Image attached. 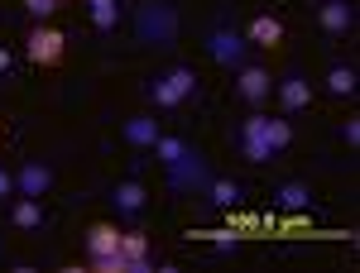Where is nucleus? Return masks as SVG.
I'll use <instances>...</instances> for the list:
<instances>
[{"label": "nucleus", "instance_id": "1", "mask_svg": "<svg viewBox=\"0 0 360 273\" xmlns=\"http://www.w3.org/2000/svg\"><path fill=\"white\" fill-rule=\"evenodd\" d=\"M144 96H149L159 110H178L188 96H197L193 67H168L164 77H149V82H144Z\"/></svg>", "mask_w": 360, "mask_h": 273}, {"label": "nucleus", "instance_id": "2", "mask_svg": "<svg viewBox=\"0 0 360 273\" xmlns=\"http://www.w3.org/2000/svg\"><path fill=\"white\" fill-rule=\"evenodd\" d=\"M63 29H53V25H34L29 29V39H25V53H29V62H39V67H53L58 58H63Z\"/></svg>", "mask_w": 360, "mask_h": 273}, {"label": "nucleus", "instance_id": "3", "mask_svg": "<svg viewBox=\"0 0 360 273\" xmlns=\"http://www.w3.org/2000/svg\"><path fill=\"white\" fill-rule=\"evenodd\" d=\"M269 91H274V77H269L264 67H255V62H240V67H236V96H240V101L259 106V101H269Z\"/></svg>", "mask_w": 360, "mask_h": 273}, {"label": "nucleus", "instance_id": "4", "mask_svg": "<svg viewBox=\"0 0 360 273\" xmlns=\"http://www.w3.org/2000/svg\"><path fill=\"white\" fill-rule=\"evenodd\" d=\"M264 120L269 115H245V125H240V154H245L250 164H269L274 159V149H269V139H264Z\"/></svg>", "mask_w": 360, "mask_h": 273}, {"label": "nucleus", "instance_id": "5", "mask_svg": "<svg viewBox=\"0 0 360 273\" xmlns=\"http://www.w3.org/2000/svg\"><path fill=\"white\" fill-rule=\"evenodd\" d=\"M207 48H212V58L221 62V67H240L245 62V34H236V29H217L212 39H207Z\"/></svg>", "mask_w": 360, "mask_h": 273}, {"label": "nucleus", "instance_id": "6", "mask_svg": "<svg viewBox=\"0 0 360 273\" xmlns=\"http://www.w3.org/2000/svg\"><path fill=\"white\" fill-rule=\"evenodd\" d=\"M274 91H278V106H283V115H298V110H307V101H312V86H307L303 72H288V77H278Z\"/></svg>", "mask_w": 360, "mask_h": 273}, {"label": "nucleus", "instance_id": "7", "mask_svg": "<svg viewBox=\"0 0 360 273\" xmlns=\"http://www.w3.org/2000/svg\"><path fill=\"white\" fill-rule=\"evenodd\" d=\"M49 187H53V168L25 164L15 173V197H49Z\"/></svg>", "mask_w": 360, "mask_h": 273}, {"label": "nucleus", "instance_id": "8", "mask_svg": "<svg viewBox=\"0 0 360 273\" xmlns=\"http://www.w3.org/2000/svg\"><path fill=\"white\" fill-rule=\"evenodd\" d=\"M120 135H125L130 149H154V144H159V120H154V115H130V120L120 125Z\"/></svg>", "mask_w": 360, "mask_h": 273}, {"label": "nucleus", "instance_id": "9", "mask_svg": "<svg viewBox=\"0 0 360 273\" xmlns=\"http://www.w3.org/2000/svg\"><path fill=\"white\" fill-rule=\"evenodd\" d=\"M111 206H115V216H139V211H144V187H139L135 178L115 182L111 187Z\"/></svg>", "mask_w": 360, "mask_h": 273}, {"label": "nucleus", "instance_id": "10", "mask_svg": "<svg viewBox=\"0 0 360 273\" xmlns=\"http://www.w3.org/2000/svg\"><path fill=\"white\" fill-rule=\"evenodd\" d=\"M317 25L327 29V34H346V29L356 25V10H351V0H327V5L317 10Z\"/></svg>", "mask_w": 360, "mask_h": 273}, {"label": "nucleus", "instance_id": "11", "mask_svg": "<svg viewBox=\"0 0 360 273\" xmlns=\"http://www.w3.org/2000/svg\"><path fill=\"white\" fill-rule=\"evenodd\" d=\"M10 225H15V230H44V201H39V197H15Z\"/></svg>", "mask_w": 360, "mask_h": 273}, {"label": "nucleus", "instance_id": "12", "mask_svg": "<svg viewBox=\"0 0 360 273\" xmlns=\"http://www.w3.org/2000/svg\"><path fill=\"white\" fill-rule=\"evenodd\" d=\"M120 254H125L130 273H149V240L139 230H120Z\"/></svg>", "mask_w": 360, "mask_h": 273}, {"label": "nucleus", "instance_id": "13", "mask_svg": "<svg viewBox=\"0 0 360 273\" xmlns=\"http://www.w3.org/2000/svg\"><path fill=\"white\" fill-rule=\"evenodd\" d=\"M168 178H173V187H193V182H207V168H202V154L188 149L178 164L168 168Z\"/></svg>", "mask_w": 360, "mask_h": 273}, {"label": "nucleus", "instance_id": "14", "mask_svg": "<svg viewBox=\"0 0 360 273\" xmlns=\"http://www.w3.org/2000/svg\"><path fill=\"white\" fill-rule=\"evenodd\" d=\"M278 39H283V25H278L274 15H255L245 29V44H259V48H274Z\"/></svg>", "mask_w": 360, "mask_h": 273}, {"label": "nucleus", "instance_id": "15", "mask_svg": "<svg viewBox=\"0 0 360 273\" xmlns=\"http://www.w3.org/2000/svg\"><path fill=\"white\" fill-rule=\"evenodd\" d=\"M120 249V230L115 225H91L86 230V259H101V254H115Z\"/></svg>", "mask_w": 360, "mask_h": 273}, {"label": "nucleus", "instance_id": "16", "mask_svg": "<svg viewBox=\"0 0 360 273\" xmlns=\"http://www.w3.org/2000/svg\"><path fill=\"white\" fill-rule=\"evenodd\" d=\"M274 201L283 206V211H307V201H312V187H307V182H283V187L274 192Z\"/></svg>", "mask_w": 360, "mask_h": 273}, {"label": "nucleus", "instance_id": "17", "mask_svg": "<svg viewBox=\"0 0 360 273\" xmlns=\"http://www.w3.org/2000/svg\"><path fill=\"white\" fill-rule=\"evenodd\" d=\"M86 15H91V25L101 34H111L115 20H120V0H86Z\"/></svg>", "mask_w": 360, "mask_h": 273}, {"label": "nucleus", "instance_id": "18", "mask_svg": "<svg viewBox=\"0 0 360 273\" xmlns=\"http://www.w3.org/2000/svg\"><path fill=\"white\" fill-rule=\"evenodd\" d=\"M207 197H212L217 206H240V182H231V178H207Z\"/></svg>", "mask_w": 360, "mask_h": 273}, {"label": "nucleus", "instance_id": "19", "mask_svg": "<svg viewBox=\"0 0 360 273\" xmlns=\"http://www.w3.org/2000/svg\"><path fill=\"white\" fill-rule=\"evenodd\" d=\"M264 139H269V149H274V154H283V149L293 144V125H288V120H278V115H269V120H264Z\"/></svg>", "mask_w": 360, "mask_h": 273}, {"label": "nucleus", "instance_id": "20", "mask_svg": "<svg viewBox=\"0 0 360 273\" xmlns=\"http://www.w3.org/2000/svg\"><path fill=\"white\" fill-rule=\"evenodd\" d=\"M183 154H188V144H183V139H173V135H159V144H154V159H159L164 168H173L178 159H183Z\"/></svg>", "mask_w": 360, "mask_h": 273}, {"label": "nucleus", "instance_id": "21", "mask_svg": "<svg viewBox=\"0 0 360 273\" xmlns=\"http://www.w3.org/2000/svg\"><path fill=\"white\" fill-rule=\"evenodd\" d=\"M327 91L332 96H351L356 91V67H332L327 72Z\"/></svg>", "mask_w": 360, "mask_h": 273}, {"label": "nucleus", "instance_id": "22", "mask_svg": "<svg viewBox=\"0 0 360 273\" xmlns=\"http://www.w3.org/2000/svg\"><path fill=\"white\" fill-rule=\"evenodd\" d=\"M25 10L34 15V20H49V15L58 10V0H25Z\"/></svg>", "mask_w": 360, "mask_h": 273}, {"label": "nucleus", "instance_id": "23", "mask_svg": "<svg viewBox=\"0 0 360 273\" xmlns=\"http://www.w3.org/2000/svg\"><path fill=\"white\" fill-rule=\"evenodd\" d=\"M212 245H217V254H236L240 249V235H212Z\"/></svg>", "mask_w": 360, "mask_h": 273}, {"label": "nucleus", "instance_id": "24", "mask_svg": "<svg viewBox=\"0 0 360 273\" xmlns=\"http://www.w3.org/2000/svg\"><path fill=\"white\" fill-rule=\"evenodd\" d=\"M10 197H15V173L0 168V201H10Z\"/></svg>", "mask_w": 360, "mask_h": 273}, {"label": "nucleus", "instance_id": "25", "mask_svg": "<svg viewBox=\"0 0 360 273\" xmlns=\"http://www.w3.org/2000/svg\"><path fill=\"white\" fill-rule=\"evenodd\" d=\"M341 139H346V144H360V120H346V125H341Z\"/></svg>", "mask_w": 360, "mask_h": 273}, {"label": "nucleus", "instance_id": "26", "mask_svg": "<svg viewBox=\"0 0 360 273\" xmlns=\"http://www.w3.org/2000/svg\"><path fill=\"white\" fill-rule=\"evenodd\" d=\"M10 67H15V58H10V48H0V77H5Z\"/></svg>", "mask_w": 360, "mask_h": 273}]
</instances>
